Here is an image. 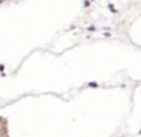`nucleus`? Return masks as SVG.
Listing matches in <instances>:
<instances>
[{
    "instance_id": "obj_2",
    "label": "nucleus",
    "mask_w": 141,
    "mask_h": 137,
    "mask_svg": "<svg viewBox=\"0 0 141 137\" xmlns=\"http://www.w3.org/2000/svg\"><path fill=\"white\" fill-rule=\"evenodd\" d=\"M108 8H109V11H111V12H117V9L114 8V5H108Z\"/></svg>"
},
{
    "instance_id": "obj_6",
    "label": "nucleus",
    "mask_w": 141,
    "mask_h": 137,
    "mask_svg": "<svg viewBox=\"0 0 141 137\" xmlns=\"http://www.w3.org/2000/svg\"><path fill=\"white\" fill-rule=\"evenodd\" d=\"M2 3H3V0H0V5H2Z\"/></svg>"
},
{
    "instance_id": "obj_1",
    "label": "nucleus",
    "mask_w": 141,
    "mask_h": 137,
    "mask_svg": "<svg viewBox=\"0 0 141 137\" xmlns=\"http://www.w3.org/2000/svg\"><path fill=\"white\" fill-rule=\"evenodd\" d=\"M88 85H90L91 88H97V87H99V84H97V82H90Z\"/></svg>"
},
{
    "instance_id": "obj_4",
    "label": "nucleus",
    "mask_w": 141,
    "mask_h": 137,
    "mask_svg": "<svg viewBox=\"0 0 141 137\" xmlns=\"http://www.w3.org/2000/svg\"><path fill=\"white\" fill-rule=\"evenodd\" d=\"M88 31H90V32H94L96 27H94V26H90V27H88Z\"/></svg>"
},
{
    "instance_id": "obj_5",
    "label": "nucleus",
    "mask_w": 141,
    "mask_h": 137,
    "mask_svg": "<svg viewBox=\"0 0 141 137\" xmlns=\"http://www.w3.org/2000/svg\"><path fill=\"white\" fill-rule=\"evenodd\" d=\"M5 70V66H3V64H0V72H3Z\"/></svg>"
},
{
    "instance_id": "obj_3",
    "label": "nucleus",
    "mask_w": 141,
    "mask_h": 137,
    "mask_svg": "<svg viewBox=\"0 0 141 137\" xmlns=\"http://www.w3.org/2000/svg\"><path fill=\"white\" fill-rule=\"evenodd\" d=\"M90 5H91V0H85V2H84V6H85V8H88Z\"/></svg>"
},
{
    "instance_id": "obj_7",
    "label": "nucleus",
    "mask_w": 141,
    "mask_h": 137,
    "mask_svg": "<svg viewBox=\"0 0 141 137\" xmlns=\"http://www.w3.org/2000/svg\"><path fill=\"white\" fill-rule=\"evenodd\" d=\"M140 134H141V131H140Z\"/></svg>"
}]
</instances>
